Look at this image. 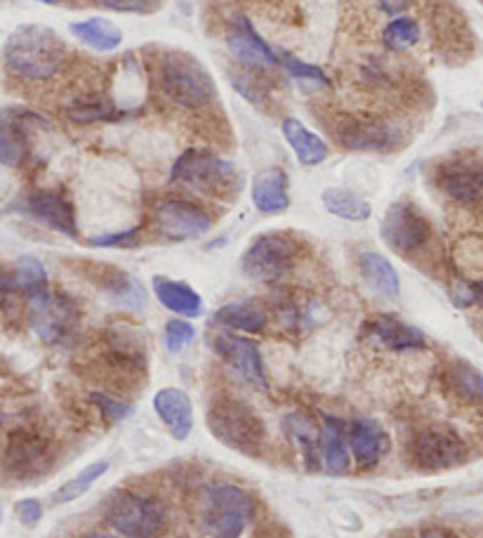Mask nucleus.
I'll use <instances>...</instances> for the list:
<instances>
[{
  "instance_id": "nucleus-42",
  "label": "nucleus",
  "mask_w": 483,
  "mask_h": 538,
  "mask_svg": "<svg viewBox=\"0 0 483 538\" xmlns=\"http://www.w3.org/2000/svg\"><path fill=\"white\" fill-rule=\"evenodd\" d=\"M15 510L24 527H36V524L43 520V505L41 501H36V498H24V501L15 505Z\"/></svg>"
},
{
  "instance_id": "nucleus-31",
  "label": "nucleus",
  "mask_w": 483,
  "mask_h": 538,
  "mask_svg": "<svg viewBox=\"0 0 483 538\" xmlns=\"http://www.w3.org/2000/svg\"><path fill=\"white\" fill-rule=\"evenodd\" d=\"M10 281H12V291L24 293L29 300L41 298V295L50 291L48 269H45L41 260L33 258V255H24V258H19L15 262Z\"/></svg>"
},
{
  "instance_id": "nucleus-15",
  "label": "nucleus",
  "mask_w": 483,
  "mask_h": 538,
  "mask_svg": "<svg viewBox=\"0 0 483 538\" xmlns=\"http://www.w3.org/2000/svg\"><path fill=\"white\" fill-rule=\"evenodd\" d=\"M48 123L36 111L24 107L0 109V166L19 168L29 156L31 126Z\"/></svg>"
},
{
  "instance_id": "nucleus-26",
  "label": "nucleus",
  "mask_w": 483,
  "mask_h": 538,
  "mask_svg": "<svg viewBox=\"0 0 483 538\" xmlns=\"http://www.w3.org/2000/svg\"><path fill=\"white\" fill-rule=\"evenodd\" d=\"M359 272L366 284L373 288L377 295L387 300H396L401 293V279L392 262L385 255L375 251H363L359 255Z\"/></svg>"
},
{
  "instance_id": "nucleus-21",
  "label": "nucleus",
  "mask_w": 483,
  "mask_h": 538,
  "mask_svg": "<svg viewBox=\"0 0 483 538\" xmlns=\"http://www.w3.org/2000/svg\"><path fill=\"white\" fill-rule=\"evenodd\" d=\"M321 468L335 477L347 475L352 470L347 446V423L337 416H323Z\"/></svg>"
},
{
  "instance_id": "nucleus-27",
  "label": "nucleus",
  "mask_w": 483,
  "mask_h": 538,
  "mask_svg": "<svg viewBox=\"0 0 483 538\" xmlns=\"http://www.w3.org/2000/svg\"><path fill=\"white\" fill-rule=\"evenodd\" d=\"M213 324L241 333H262L267 328V312L255 300H234L213 314Z\"/></svg>"
},
{
  "instance_id": "nucleus-45",
  "label": "nucleus",
  "mask_w": 483,
  "mask_h": 538,
  "mask_svg": "<svg viewBox=\"0 0 483 538\" xmlns=\"http://www.w3.org/2000/svg\"><path fill=\"white\" fill-rule=\"evenodd\" d=\"M12 291V281H10V274L5 272L3 267H0V300L5 298Z\"/></svg>"
},
{
  "instance_id": "nucleus-23",
  "label": "nucleus",
  "mask_w": 483,
  "mask_h": 538,
  "mask_svg": "<svg viewBox=\"0 0 483 538\" xmlns=\"http://www.w3.org/2000/svg\"><path fill=\"white\" fill-rule=\"evenodd\" d=\"M151 288H154L158 303H161L165 310L180 314L182 319H198L205 310L201 295L189 284H184V281L154 277L151 279Z\"/></svg>"
},
{
  "instance_id": "nucleus-9",
  "label": "nucleus",
  "mask_w": 483,
  "mask_h": 538,
  "mask_svg": "<svg viewBox=\"0 0 483 538\" xmlns=\"http://www.w3.org/2000/svg\"><path fill=\"white\" fill-rule=\"evenodd\" d=\"M31 326L45 345L66 347L74 343L81 314L71 298L62 293L48 291L41 298L29 300Z\"/></svg>"
},
{
  "instance_id": "nucleus-39",
  "label": "nucleus",
  "mask_w": 483,
  "mask_h": 538,
  "mask_svg": "<svg viewBox=\"0 0 483 538\" xmlns=\"http://www.w3.org/2000/svg\"><path fill=\"white\" fill-rule=\"evenodd\" d=\"M140 234H142V227H132V229H123V232L90 236L88 244L95 248H130V246L140 244Z\"/></svg>"
},
{
  "instance_id": "nucleus-3",
  "label": "nucleus",
  "mask_w": 483,
  "mask_h": 538,
  "mask_svg": "<svg viewBox=\"0 0 483 538\" xmlns=\"http://www.w3.org/2000/svg\"><path fill=\"white\" fill-rule=\"evenodd\" d=\"M205 423L217 442L243 456L260 458L267 446V428L260 413L236 397L213 399Z\"/></svg>"
},
{
  "instance_id": "nucleus-47",
  "label": "nucleus",
  "mask_w": 483,
  "mask_h": 538,
  "mask_svg": "<svg viewBox=\"0 0 483 538\" xmlns=\"http://www.w3.org/2000/svg\"><path fill=\"white\" fill-rule=\"evenodd\" d=\"M83 538H116L114 534H104V531H92V534L83 536Z\"/></svg>"
},
{
  "instance_id": "nucleus-33",
  "label": "nucleus",
  "mask_w": 483,
  "mask_h": 538,
  "mask_svg": "<svg viewBox=\"0 0 483 538\" xmlns=\"http://www.w3.org/2000/svg\"><path fill=\"white\" fill-rule=\"evenodd\" d=\"M107 472H109V461H95V463L85 465L76 477H71L69 482H64L62 487L52 494V503L66 505V503L78 501V498L88 494V491L92 489V484H95L99 477L107 475Z\"/></svg>"
},
{
  "instance_id": "nucleus-46",
  "label": "nucleus",
  "mask_w": 483,
  "mask_h": 538,
  "mask_svg": "<svg viewBox=\"0 0 483 538\" xmlns=\"http://www.w3.org/2000/svg\"><path fill=\"white\" fill-rule=\"evenodd\" d=\"M469 288H472L474 305H483V281H476V284H469Z\"/></svg>"
},
{
  "instance_id": "nucleus-35",
  "label": "nucleus",
  "mask_w": 483,
  "mask_h": 538,
  "mask_svg": "<svg viewBox=\"0 0 483 538\" xmlns=\"http://www.w3.org/2000/svg\"><path fill=\"white\" fill-rule=\"evenodd\" d=\"M448 385L467 402H483V371L467 362H455L448 369Z\"/></svg>"
},
{
  "instance_id": "nucleus-38",
  "label": "nucleus",
  "mask_w": 483,
  "mask_h": 538,
  "mask_svg": "<svg viewBox=\"0 0 483 538\" xmlns=\"http://www.w3.org/2000/svg\"><path fill=\"white\" fill-rule=\"evenodd\" d=\"M194 338H196V328L187 319H170L168 324H165L163 340H165V350H168L170 354L182 352L184 347H189L191 343H194Z\"/></svg>"
},
{
  "instance_id": "nucleus-8",
  "label": "nucleus",
  "mask_w": 483,
  "mask_h": 538,
  "mask_svg": "<svg viewBox=\"0 0 483 538\" xmlns=\"http://www.w3.org/2000/svg\"><path fill=\"white\" fill-rule=\"evenodd\" d=\"M408 454L422 472H443L465 463L469 449L465 439L448 425H427L410 439Z\"/></svg>"
},
{
  "instance_id": "nucleus-4",
  "label": "nucleus",
  "mask_w": 483,
  "mask_h": 538,
  "mask_svg": "<svg viewBox=\"0 0 483 538\" xmlns=\"http://www.w3.org/2000/svg\"><path fill=\"white\" fill-rule=\"evenodd\" d=\"M170 185L208 196H234L241 180L234 163L222 156L208 149H184L170 168Z\"/></svg>"
},
{
  "instance_id": "nucleus-13",
  "label": "nucleus",
  "mask_w": 483,
  "mask_h": 538,
  "mask_svg": "<svg viewBox=\"0 0 483 538\" xmlns=\"http://www.w3.org/2000/svg\"><path fill=\"white\" fill-rule=\"evenodd\" d=\"M227 48L231 57L250 74H267L269 69H279V55L264 38L257 34L248 17L238 15L229 26Z\"/></svg>"
},
{
  "instance_id": "nucleus-18",
  "label": "nucleus",
  "mask_w": 483,
  "mask_h": 538,
  "mask_svg": "<svg viewBox=\"0 0 483 538\" xmlns=\"http://www.w3.org/2000/svg\"><path fill=\"white\" fill-rule=\"evenodd\" d=\"M154 411L177 442L189 439L194 430V402L180 387H163L154 395Z\"/></svg>"
},
{
  "instance_id": "nucleus-48",
  "label": "nucleus",
  "mask_w": 483,
  "mask_h": 538,
  "mask_svg": "<svg viewBox=\"0 0 483 538\" xmlns=\"http://www.w3.org/2000/svg\"><path fill=\"white\" fill-rule=\"evenodd\" d=\"M41 3H48V5H52V3H57V0H41Z\"/></svg>"
},
{
  "instance_id": "nucleus-5",
  "label": "nucleus",
  "mask_w": 483,
  "mask_h": 538,
  "mask_svg": "<svg viewBox=\"0 0 483 538\" xmlns=\"http://www.w3.org/2000/svg\"><path fill=\"white\" fill-rule=\"evenodd\" d=\"M257 515V503L236 484H213L205 494L203 522L213 538H241Z\"/></svg>"
},
{
  "instance_id": "nucleus-1",
  "label": "nucleus",
  "mask_w": 483,
  "mask_h": 538,
  "mask_svg": "<svg viewBox=\"0 0 483 538\" xmlns=\"http://www.w3.org/2000/svg\"><path fill=\"white\" fill-rule=\"evenodd\" d=\"M3 59L12 76L29 83H45L64 69L69 50L50 26L24 24L8 36L3 45Z\"/></svg>"
},
{
  "instance_id": "nucleus-20",
  "label": "nucleus",
  "mask_w": 483,
  "mask_h": 538,
  "mask_svg": "<svg viewBox=\"0 0 483 538\" xmlns=\"http://www.w3.org/2000/svg\"><path fill=\"white\" fill-rule=\"evenodd\" d=\"M368 333L373 336L377 343L392 352H413V350H425L427 338L420 328L406 324V321L387 317V314H380V317H373L368 324Z\"/></svg>"
},
{
  "instance_id": "nucleus-43",
  "label": "nucleus",
  "mask_w": 483,
  "mask_h": 538,
  "mask_svg": "<svg viewBox=\"0 0 483 538\" xmlns=\"http://www.w3.org/2000/svg\"><path fill=\"white\" fill-rule=\"evenodd\" d=\"M377 5L387 17H401L413 5V0H377Z\"/></svg>"
},
{
  "instance_id": "nucleus-25",
  "label": "nucleus",
  "mask_w": 483,
  "mask_h": 538,
  "mask_svg": "<svg viewBox=\"0 0 483 538\" xmlns=\"http://www.w3.org/2000/svg\"><path fill=\"white\" fill-rule=\"evenodd\" d=\"M283 137H286V142L290 144V149H293V154L297 156V161L302 163V166L312 168L319 166L328 159L330 149L326 140H323L321 135H316L314 130H309L304 126L302 121H297V118H286V121L281 123Z\"/></svg>"
},
{
  "instance_id": "nucleus-40",
  "label": "nucleus",
  "mask_w": 483,
  "mask_h": 538,
  "mask_svg": "<svg viewBox=\"0 0 483 538\" xmlns=\"http://www.w3.org/2000/svg\"><path fill=\"white\" fill-rule=\"evenodd\" d=\"M90 399L99 406V411L107 416L109 423H121L128 416H132V406L121 402V399L102 395V392H95V395H90Z\"/></svg>"
},
{
  "instance_id": "nucleus-32",
  "label": "nucleus",
  "mask_w": 483,
  "mask_h": 538,
  "mask_svg": "<svg viewBox=\"0 0 483 538\" xmlns=\"http://www.w3.org/2000/svg\"><path fill=\"white\" fill-rule=\"evenodd\" d=\"M321 203L330 215L347 222H366L370 218V213H373V208H370V203L366 199H361L359 194L340 187L323 189Z\"/></svg>"
},
{
  "instance_id": "nucleus-37",
  "label": "nucleus",
  "mask_w": 483,
  "mask_h": 538,
  "mask_svg": "<svg viewBox=\"0 0 483 538\" xmlns=\"http://www.w3.org/2000/svg\"><path fill=\"white\" fill-rule=\"evenodd\" d=\"M276 55H279V69H286L290 76L300 78V81H312V83L330 85L328 76L323 74V71L319 67H314V64L302 62V59L297 57V55H293V52L276 50Z\"/></svg>"
},
{
  "instance_id": "nucleus-10",
  "label": "nucleus",
  "mask_w": 483,
  "mask_h": 538,
  "mask_svg": "<svg viewBox=\"0 0 483 538\" xmlns=\"http://www.w3.org/2000/svg\"><path fill=\"white\" fill-rule=\"evenodd\" d=\"M382 241L401 255L422 251L432 239V225L420 208L410 201H396L385 211L380 222Z\"/></svg>"
},
{
  "instance_id": "nucleus-12",
  "label": "nucleus",
  "mask_w": 483,
  "mask_h": 538,
  "mask_svg": "<svg viewBox=\"0 0 483 538\" xmlns=\"http://www.w3.org/2000/svg\"><path fill=\"white\" fill-rule=\"evenodd\" d=\"M154 225L165 239L191 241L210 232L213 218L191 201L165 199L156 206Z\"/></svg>"
},
{
  "instance_id": "nucleus-30",
  "label": "nucleus",
  "mask_w": 483,
  "mask_h": 538,
  "mask_svg": "<svg viewBox=\"0 0 483 538\" xmlns=\"http://www.w3.org/2000/svg\"><path fill=\"white\" fill-rule=\"evenodd\" d=\"M69 31L83 45H88L90 50L97 52H114L123 43V31L118 29V24L104 17H90L83 19V22H74L69 26Z\"/></svg>"
},
{
  "instance_id": "nucleus-36",
  "label": "nucleus",
  "mask_w": 483,
  "mask_h": 538,
  "mask_svg": "<svg viewBox=\"0 0 483 538\" xmlns=\"http://www.w3.org/2000/svg\"><path fill=\"white\" fill-rule=\"evenodd\" d=\"M125 114L123 109L114 107L111 102L104 100H83L69 109V118L76 123H97V121H116Z\"/></svg>"
},
{
  "instance_id": "nucleus-41",
  "label": "nucleus",
  "mask_w": 483,
  "mask_h": 538,
  "mask_svg": "<svg viewBox=\"0 0 483 538\" xmlns=\"http://www.w3.org/2000/svg\"><path fill=\"white\" fill-rule=\"evenodd\" d=\"M102 8L114 12H130V15H147L158 8V0H97Z\"/></svg>"
},
{
  "instance_id": "nucleus-28",
  "label": "nucleus",
  "mask_w": 483,
  "mask_h": 538,
  "mask_svg": "<svg viewBox=\"0 0 483 538\" xmlns=\"http://www.w3.org/2000/svg\"><path fill=\"white\" fill-rule=\"evenodd\" d=\"M102 291L111 303L123 307L130 312H142L147 305V291H144L142 281L135 279L128 272L109 267L102 277Z\"/></svg>"
},
{
  "instance_id": "nucleus-24",
  "label": "nucleus",
  "mask_w": 483,
  "mask_h": 538,
  "mask_svg": "<svg viewBox=\"0 0 483 538\" xmlns=\"http://www.w3.org/2000/svg\"><path fill=\"white\" fill-rule=\"evenodd\" d=\"M283 432L290 442L300 449L307 470H321V432L307 413H286L283 416Z\"/></svg>"
},
{
  "instance_id": "nucleus-29",
  "label": "nucleus",
  "mask_w": 483,
  "mask_h": 538,
  "mask_svg": "<svg viewBox=\"0 0 483 538\" xmlns=\"http://www.w3.org/2000/svg\"><path fill=\"white\" fill-rule=\"evenodd\" d=\"M5 461H8L10 470L19 472V475H24V472L31 475V472H36L38 465H45V461H48V444L31 435V432L19 430L10 437Z\"/></svg>"
},
{
  "instance_id": "nucleus-11",
  "label": "nucleus",
  "mask_w": 483,
  "mask_h": 538,
  "mask_svg": "<svg viewBox=\"0 0 483 538\" xmlns=\"http://www.w3.org/2000/svg\"><path fill=\"white\" fill-rule=\"evenodd\" d=\"M217 357H222L238 376L255 390L269 392L267 369H264V359L260 352V345L246 336H236V333L220 331L210 340Z\"/></svg>"
},
{
  "instance_id": "nucleus-16",
  "label": "nucleus",
  "mask_w": 483,
  "mask_h": 538,
  "mask_svg": "<svg viewBox=\"0 0 483 538\" xmlns=\"http://www.w3.org/2000/svg\"><path fill=\"white\" fill-rule=\"evenodd\" d=\"M347 446L356 468L373 470L392 451V437L373 418H356L347 425Z\"/></svg>"
},
{
  "instance_id": "nucleus-7",
  "label": "nucleus",
  "mask_w": 483,
  "mask_h": 538,
  "mask_svg": "<svg viewBox=\"0 0 483 538\" xmlns=\"http://www.w3.org/2000/svg\"><path fill=\"white\" fill-rule=\"evenodd\" d=\"M300 244L288 232H264L255 236L241 255V269L248 279L260 284H279L295 267Z\"/></svg>"
},
{
  "instance_id": "nucleus-44",
  "label": "nucleus",
  "mask_w": 483,
  "mask_h": 538,
  "mask_svg": "<svg viewBox=\"0 0 483 538\" xmlns=\"http://www.w3.org/2000/svg\"><path fill=\"white\" fill-rule=\"evenodd\" d=\"M420 538H460V536L448 529H427V531H422Z\"/></svg>"
},
{
  "instance_id": "nucleus-22",
  "label": "nucleus",
  "mask_w": 483,
  "mask_h": 538,
  "mask_svg": "<svg viewBox=\"0 0 483 538\" xmlns=\"http://www.w3.org/2000/svg\"><path fill=\"white\" fill-rule=\"evenodd\" d=\"M250 196H253L255 208L260 213L276 215L288 211L290 194H288V175L283 168L271 166L264 168L262 173L255 175L253 187H250Z\"/></svg>"
},
{
  "instance_id": "nucleus-34",
  "label": "nucleus",
  "mask_w": 483,
  "mask_h": 538,
  "mask_svg": "<svg viewBox=\"0 0 483 538\" xmlns=\"http://www.w3.org/2000/svg\"><path fill=\"white\" fill-rule=\"evenodd\" d=\"M420 38H422L420 22L408 15L394 17L392 22L385 26V31H382V43H385V48L392 52H406L410 48H415V45L420 43Z\"/></svg>"
},
{
  "instance_id": "nucleus-19",
  "label": "nucleus",
  "mask_w": 483,
  "mask_h": 538,
  "mask_svg": "<svg viewBox=\"0 0 483 538\" xmlns=\"http://www.w3.org/2000/svg\"><path fill=\"white\" fill-rule=\"evenodd\" d=\"M337 137L349 152H389L399 144L396 130L380 121H349L337 130Z\"/></svg>"
},
{
  "instance_id": "nucleus-14",
  "label": "nucleus",
  "mask_w": 483,
  "mask_h": 538,
  "mask_svg": "<svg viewBox=\"0 0 483 538\" xmlns=\"http://www.w3.org/2000/svg\"><path fill=\"white\" fill-rule=\"evenodd\" d=\"M17 211L24 213L26 218L36 220L38 225L66 236V239H78V222L74 206H71V201L64 199L59 192L41 189V192L26 194L24 199L17 203Z\"/></svg>"
},
{
  "instance_id": "nucleus-2",
  "label": "nucleus",
  "mask_w": 483,
  "mask_h": 538,
  "mask_svg": "<svg viewBox=\"0 0 483 538\" xmlns=\"http://www.w3.org/2000/svg\"><path fill=\"white\" fill-rule=\"evenodd\" d=\"M158 85L172 104L187 111H201L215 100V78L191 52L165 50L158 57Z\"/></svg>"
},
{
  "instance_id": "nucleus-17",
  "label": "nucleus",
  "mask_w": 483,
  "mask_h": 538,
  "mask_svg": "<svg viewBox=\"0 0 483 538\" xmlns=\"http://www.w3.org/2000/svg\"><path fill=\"white\" fill-rule=\"evenodd\" d=\"M441 192L462 206H472L483 196V166L469 159H455L436 175Z\"/></svg>"
},
{
  "instance_id": "nucleus-49",
  "label": "nucleus",
  "mask_w": 483,
  "mask_h": 538,
  "mask_svg": "<svg viewBox=\"0 0 483 538\" xmlns=\"http://www.w3.org/2000/svg\"><path fill=\"white\" fill-rule=\"evenodd\" d=\"M0 522H3V510H0Z\"/></svg>"
},
{
  "instance_id": "nucleus-6",
  "label": "nucleus",
  "mask_w": 483,
  "mask_h": 538,
  "mask_svg": "<svg viewBox=\"0 0 483 538\" xmlns=\"http://www.w3.org/2000/svg\"><path fill=\"white\" fill-rule=\"evenodd\" d=\"M107 522L128 538H156L168 524V510L156 496L121 489L107 505Z\"/></svg>"
}]
</instances>
